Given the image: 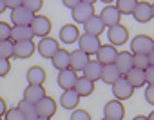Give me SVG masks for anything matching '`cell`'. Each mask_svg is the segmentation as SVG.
Returning a JSON list of instances; mask_svg holds the SVG:
<instances>
[{
    "label": "cell",
    "instance_id": "6da1fadb",
    "mask_svg": "<svg viewBox=\"0 0 154 120\" xmlns=\"http://www.w3.org/2000/svg\"><path fill=\"white\" fill-rule=\"evenodd\" d=\"M131 49L132 55H149L154 49V38L147 35H136L131 42Z\"/></svg>",
    "mask_w": 154,
    "mask_h": 120
},
{
    "label": "cell",
    "instance_id": "7a4b0ae2",
    "mask_svg": "<svg viewBox=\"0 0 154 120\" xmlns=\"http://www.w3.org/2000/svg\"><path fill=\"white\" fill-rule=\"evenodd\" d=\"M78 47H80L82 51H85L87 55H96L98 49L102 47L100 36L91 35V33H84V35H80V38H78Z\"/></svg>",
    "mask_w": 154,
    "mask_h": 120
},
{
    "label": "cell",
    "instance_id": "3957f363",
    "mask_svg": "<svg viewBox=\"0 0 154 120\" xmlns=\"http://www.w3.org/2000/svg\"><path fill=\"white\" fill-rule=\"evenodd\" d=\"M71 15H72V20L76 24H85L94 15V6L93 4H87V2H80L78 6H74L71 9Z\"/></svg>",
    "mask_w": 154,
    "mask_h": 120
},
{
    "label": "cell",
    "instance_id": "277c9868",
    "mask_svg": "<svg viewBox=\"0 0 154 120\" xmlns=\"http://www.w3.org/2000/svg\"><path fill=\"white\" fill-rule=\"evenodd\" d=\"M107 36H109V42L112 46H122L129 40V29L122 24H116V26H111L107 27Z\"/></svg>",
    "mask_w": 154,
    "mask_h": 120
},
{
    "label": "cell",
    "instance_id": "5b68a950",
    "mask_svg": "<svg viewBox=\"0 0 154 120\" xmlns=\"http://www.w3.org/2000/svg\"><path fill=\"white\" fill-rule=\"evenodd\" d=\"M58 49H60V44H58L54 38H51V36H42L40 42L36 44V51H38L44 58H53Z\"/></svg>",
    "mask_w": 154,
    "mask_h": 120
},
{
    "label": "cell",
    "instance_id": "8992f818",
    "mask_svg": "<svg viewBox=\"0 0 154 120\" xmlns=\"http://www.w3.org/2000/svg\"><path fill=\"white\" fill-rule=\"evenodd\" d=\"M132 93H134V87L127 82L125 77H120V78L112 84V95H114L118 100H122V102L127 100V98H131Z\"/></svg>",
    "mask_w": 154,
    "mask_h": 120
},
{
    "label": "cell",
    "instance_id": "52a82bcc",
    "mask_svg": "<svg viewBox=\"0 0 154 120\" xmlns=\"http://www.w3.org/2000/svg\"><path fill=\"white\" fill-rule=\"evenodd\" d=\"M33 18H35V13L29 11L24 6H18V8L11 9V20H13L15 26H31Z\"/></svg>",
    "mask_w": 154,
    "mask_h": 120
},
{
    "label": "cell",
    "instance_id": "ba28073f",
    "mask_svg": "<svg viewBox=\"0 0 154 120\" xmlns=\"http://www.w3.org/2000/svg\"><path fill=\"white\" fill-rule=\"evenodd\" d=\"M103 116L111 118V120H123L125 116V107L122 104V100L114 98V100H109L103 107Z\"/></svg>",
    "mask_w": 154,
    "mask_h": 120
},
{
    "label": "cell",
    "instance_id": "9c48e42d",
    "mask_svg": "<svg viewBox=\"0 0 154 120\" xmlns=\"http://www.w3.org/2000/svg\"><path fill=\"white\" fill-rule=\"evenodd\" d=\"M116 56H118V51H116V46H112V44H102V47L96 53V60L102 66L114 64Z\"/></svg>",
    "mask_w": 154,
    "mask_h": 120
},
{
    "label": "cell",
    "instance_id": "30bf717a",
    "mask_svg": "<svg viewBox=\"0 0 154 120\" xmlns=\"http://www.w3.org/2000/svg\"><path fill=\"white\" fill-rule=\"evenodd\" d=\"M31 29H33V33L36 35V36H47L49 33H51V20L47 18V17H44V15H36L35 18H33V22H31Z\"/></svg>",
    "mask_w": 154,
    "mask_h": 120
},
{
    "label": "cell",
    "instance_id": "8fae6325",
    "mask_svg": "<svg viewBox=\"0 0 154 120\" xmlns=\"http://www.w3.org/2000/svg\"><path fill=\"white\" fill-rule=\"evenodd\" d=\"M89 60H91V55H87L85 51H82L80 47L78 49H74L72 53H71V69L72 71H76V73H78V71H82L87 64H89Z\"/></svg>",
    "mask_w": 154,
    "mask_h": 120
},
{
    "label": "cell",
    "instance_id": "7c38bea8",
    "mask_svg": "<svg viewBox=\"0 0 154 120\" xmlns=\"http://www.w3.org/2000/svg\"><path fill=\"white\" fill-rule=\"evenodd\" d=\"M120 17H122V13L118 11V8L116 6H111V4H107L102 9V13H100V18L103 20L105 27H111V26L120 24Z\"/></svg>",
    "mask_w": 154,
    "mask_h": 120
},
{
    "label": "cell",
    "instance_id": "4fadbf2b",
    "mask_svg": "<svg viewBox=\"0 0 154 120\" xmlns=\"http://www.w3.org/2000/svg\"><path fill=\"white\" fill-rule=\"evenodd\" d=\"M80 95L76 93V89H63L62 91V96H60V104L63 109H76L78 107V102H80Z\"/></svg>",
    "mask_w": 154,
    "mask_h": 120
},
{
    "label": "cell",
    "instance_id": "5bb4252c",
    "mask_svg": "<svg viewBox=\"0 0 154 120\" xmlns=\"http://www.w3.org/2000/svg\"><path fill=\"white\" fill-rule=\"evenodd\" d=\"M76 78H78L76 71H72L71 68H67V69H63V71H58L56 82H58V86H60L62 89H72L74 84H76Z\"/></svg>",
    "mask_w": 154,
    "mask_h": 120
},
{
    "label": "cell",
    "instance_id": "9a60e30c",
    "mask_svg": "<svg viewBox=\"0 0 154 120\" xmlns=\"http://www.w3.org/2000/svg\"><path fill=\"white\" fill-rule=\"evenodd\" d=\"M35 53V42L33 40H20V42H15V58H20V60H26L29 58L31 55Z\"/></svg>",
    "mask_w": 154,
    "mask_h": 120
},
{
    "label": "cell",
    "instance_id": "2e32d148",
    "mask_svg": "<svg viewBox=\"0 0 154 120\" xmlns=\"http://www.w3.org/2000/svg\"><path fill=\"white\" fill-rule=\"evenodd\" d=\"M36 111H38V116H53L54 113H56V102H54V98H51V96H44L42 100H38L36 102Z\"/></svg>",
    "mask_w": 154,
    "mask_h": 120
},
{
    "label": "cell",
    "instance_id": "e0dca14e",
    "mask_svg": "<svg viewBox=\"0 0 154 120\" xmlns=\"http://www.w3.org/2000/svg\"><path fill=\"white\" fill-rule=\"evenodd\" d=\"M78 38H80V29L76 27L74 24L62 26V29H60V40L63 44H74V42H78Z\"/></svg>",
    "mask_w": 154,
    "mask_h": 120
},
{
    "label": "cell",
    "instance_id": "ac0fdd59",
    "mask_svg": "<svg viewBox=\"0 0 154 120\" xmlns=\"http://www.w3.org/2000/svg\"><path fill=\"white\" fill-rule=\"evenodd\" d=\"M132 17L136 18V22L140 24H145L152 18V9H150V4L149 2H138L134 11H132Z\"/></svg>",
    "mask_w": 154,
    "mask_h": 120
},
{
    "label": "cell",
    "instance_id": "d6986e66",
    "mask_svg": "<svg viewBox=\"0 0 154 120\" xmlns=\"http://www.w3.org/2000/svg\"><path fill=\"white\" fill-rule=\"evenodd\" d=\"M51 62H53L54 69H58V71H63V69H67V68L71 66V53L60 47V49L54 53V56L51 58Z\"/></svg>",
    "mask_w": 154,
    "mask_h": 120
},
{
    "label": "cell",
    "instance_id": "ffe728a7",
    "mask_svg": "<svg viewBox=\"0 0 154 120\" xmlns=\"http://www.w3.org/2000/svg\"><path fill=\"white\" fill-rule=\"evenodd\" d=\"M114 66L118 68V71L122 73V77L127 73V71H131L134 66H132V53H129V51H122V53H118V56H116V60H114Z\"/></svg>",
    "mask_w": 154,
    "mask_h": 120
},
{
    "label": "cell",
    "instance_id": "44dd1931",
    "mask_svg": "<svg viewBox=\"0 0 154 120\" xmlns=\"http://www.w3.org/2000/svg\"><path fill=\"white\" fill-rule=\"evenodd\" d=\"M123 77L127 78V82H129L134 89H136V87H143V86L147 84V80H145V69L132 68V69H131V71H127Z\"/></svg>",
    "mask_w": 154,
    "mask_h": 120
},
{
    "label": "cell",
    "instance_id": "7402d4cb",
    "mask_svg": "<svg viewBox=\"0 0 154 120\" xmlns=\"http://www.w3.org/2000/svg\"><path fill=\"white\" fill-rule=\"evenodd\" d=\"M102 64L98 62V60H89V64L82 69V73H84V77L85 78H89V80H93V82H96V80H102Z\"/></svg>",
    "mask_w": 154,
    "mask_h": 120
},
{
    "label": "cell",
    "instance_id": "603a6c76",
    "mask_svg": "<svg viewBox=\"0 0 154 120\" xmlns=\"http://www.w3.org/2000/svg\"><path fill=\"white\" fill-rule=\"evenodd\" d=\"M44 96H45V87L40 86V84H29L26 87V91H24V98L29 100V102H33V104H36Z\"/></svg>",
    "mask_w": 154,
    "mask_h": 120
},
{
    "label": "cell",
    "instance_id": "cb8c5ba5",
    "mask_svg": "<svg viewBox=\"0 0 154 120\" xmlns=\"http://www.w3.org/2000/svg\"><path fill=\"white\" fill-rule=\"evenodd\" d=\"M84 29H85V33H91V35L100 36V35L105 31V24H103V20H102L100 17L93 15V17H91V18L84 24Z\"/></svg>",
    "mask_w": 154,
    "mask_h": 120
},
{
    "label": "cell",
    "instance_id": "d4e9b609",
    "mask_svg": "<svg viewBox=\"0 0 154 120\" xmlns=\"http://www.w3.org/2000/svg\"><path fill=\"white\" fill-rule=\"evenodd\" d=\"M74 89H76V93H78L80 96H89V95H93V91H94V82L89 80V78H85V77L82 75V77L76 78Z\"/></svg>",
    "mask_w": 154,
    "mask_h": 120
},
{
    "label": "cell",
    "instance_id": "484cf974",
    "mask_svg": "<svg viewBox=\"0 0 154 120\" xmlns=\"http://www.w3.org/2000/svg\"><path fill=\"white\" fill-rule=\"evenodd\" d=\"M35 33L31 29V26H15L11 29V40L13 42H20V40H33Z\"/></svg>",
    "mask_w": 154,
    "mask_h": 120
},
{
    "label": "cell",
    "instance_id": "4316f807",
    "mask_svg": "<svg viewBox=\"0 0 154 120\" xmlns=\"http://www.w3.org/2000/svg\"><path fill=\"white\" fill-rule=\"evenodd\" d=\"M120 77H122V73L118 71V68H116L114 64H107V66L102 68V80H103L105 84H111V86H112Z\"/></svg>",
    "mask_w": 154,
    "mask_h": 120
},
{
    "label": "cell",
    "instance_id": "83f0119b",
    "mask_svg": "<svg viewBox=\"0 0 154 120\" xmlns=\"http://www.w3.org/2000/svg\"><path fill=\"white\" fill-rule=\"evenodd\" d=\"M27 82L29 84H40V86H44V82H45V71H44V68H40V66L29 68L27 69Z\"/></svg>",
    "mask_w": 154,
    "mask_h": 120
},
{
    "label": "cell",
    "instance_id": "f1b7e54d",
    "mask_svg": "<svg viewBox=\"0 0 154 120\" xmlns=\"http://www.w3.org/2000/svg\"><path fill=\"white\" fill-rule=\"evenodd\" d=\"M18 107H20V111L24 113L26 120H36V118H38L36 104H33V102H29V100H26V98H24V100L18 104Z\"/></svg>",
    "mask_w": 154,
    "mask_h": 120
},
{
    "label": "cell",
    "instance_id": "f546056e",
    "mask_svg": "<svg viewBox=\"0 0 154 120\" xmlns=\"http://www.w3.org/2000/svg\"><path fill=\"white\" fill-rule=\"evenodd\" d=\"M138 0H116V8L122 15H132Z\"/></svg>",
    "mask_w": 154,
    "mask_h": 120
},
{
    "label": "cell",
    "instance_id": "4dcf8cb0",
    "mask_svg": "<svg viewBox=\"0 0 154 120\" xmlns=\"http://www.w3.org/2000/svg\"><path fill=\"white\" fill-rule=\"evenodd\" d=\"M15 55V42L9 40H0V58H11Z\"/></svg>",
    "mask_w": 154,
    "mask_h": 120
},
{
    "label": "cell",
    "instance_id": "1f68e13d",
    "mask_svg": "<svg viewBox=\"0 0 154 120\" xmlns=\"http://www.w3.org/2000/svg\"><path fill=\"white\" fill-rule=\"evenodd\" d=\"M132 66L138 69H147L149 64V55H132Z\"/></svg>",
    "mask_w": 154,
    "mask_h": 120
},
{
    "label": "cell",
    "instance_id": "d6a6232c",
    "mask_svg": "<svg viewBox=\"0 0 154 120\" xmlns=\"http://www.w3.org/2000/svg\"><path fill=\"white\" fill-rule=\"evenodd\" d=\"M4 116H6V120H26V116H24V113L20 111L18 106H17V107H9V109L4 113Z\"/></svg>",
    "mask_w": 154,
    "mask_h": 120
},
{
    "label": "cell",
    "instance_id": "836d02e7",
    "mask_svg": "<svg viewBox=\"0 0 154 120\" xmlns=\"http://www.w3.org/2000/svg\"><path fill=\"white\" fill-rule=\"evenodd\" d=\"M22 6L27 8V9L33 11V13H38V11L42 9V6H44V0H24Z\"/></svg>",
    "mask_w": 154,
    "mask_h": 120
},
{
    "label": "cell",
    "instance_id": "e575fe53",
    "mask_svg": "<svg viewBox=\"0 0 154 120\" xmlns=\"http://www.w3.org/2000/svg\"><path fill=\"white\" fill-rule=\"evenodd\" d=\"M71 120H91V115L85 109H72Z\"/></svg>",
    "mask_w": 154,
    "mask_h": 120
},
{
    "label": "cell",
    "instance_id": "d590c367",
    "mask_svg": "<svg viewBox=\"0 0 154 120\" xmlns=\"http://www.w3.org/2000/svg\"><path fill=\"white\" fill-rule=\"evenodd\" d=\"M11 26L8 22H0V40H9L11 38Z\"/></svg>",
    "mask_w": 154,
    "mask_h": 120
},
{
    "label": "cell",
    "instance_id": "8d00e7d4",
    "mask_svg": "<svg viewBox=\"0 0 154 120\" xmlns=\"http://www.w3.org/2000/svg\"><path fill=\"white\" fill-rule=\"evenodd\" d=\"M11 71V64H9V58H0V78L6 77Z\"/></svg>",
    "mask_w": 154,
    "mask_h": 120
},
{
    "label": "cell",
    "instance_id": "74e56055",
    "mask_svg": "<svg viewBox=\"0 0 154 120\" xmlns=\"http://www.w3.org/2000/svg\"><path fill=\"white\" fill-rule=\"evenodd\" d=\"M145 100L150 106H154V86H149L147 84V87H145Z\"/></svg>",
    "mask_w": 154,
    "mask_h": 120
},
{
    "label": "cell",
    "instance_id": "f35d334b",
    "mask_svg": "<svg viewBox=\"0 0 154 120\" xmlns=\"http://www.w3.org/2000/svg\"><path fill=\"white\" fill-rule=\"evenodd\" d=\"M145 80L149 86H154V66H149L145 69Z\"/></svg>",
    "mask_w": 154,
    "mask_h": 120
},
{
    "label": "cell",
    "instance_id": "ab89813d",
    "mask_svg": "<svg viewBox=\"0 0 154 120\" xmlns=\"http://www.w3.org/2000/svg\"><path fill=\"white\" fill-rule=\"evenodd\" d=\"M22 2H24V0H6V6H8L9 9H15V8L22 6Z\"/></svg>",
    "mask_w": 154,
    "mask_h": 120
},
{
    "label": "cell",
    "instance_id": "60d3db41",
    "mask_svg": "<svg viewBox=\"0 0 154 120\" xmlns=\"http://www.w3.org/2000/svg\"><path fill=\"white\" fill-rule=\"evenodd\" d=\"M62 2H63V6H65V8H69V9H72L74 6H78V4L82 2V0H62Z\"/></svg>",
    "mask_w": 154,
    "mask_h": 120
},
{
    "label": "cell",
    "instance_id": "b9f144b4",
    "mask_svg": "<svg viewBox=\"0 0 154 120\" xmlns=\"http://www.w3.org/2000/svg\"><path fill=\"white\" fill-rule=\"evenodd\" d=\"M8 111V107H6V100L0 96V116H4V113Z\"/></svg>",
    "mask_w": 154,
    "mask_h": 120
},
{
    "label": "cell",
    "instance_id": "7bdbcfd3",
    "mask_svg": "<svg viewBox=\"0 0 154 120\" xmlns=\"http://www.w3.org/2000/svg\"><path fill=\"white\" fill-rule=\"evenodd\" d=\"M6 8H8V6H6V0H0V15L6 11Z\"/></svg>",
    "mask_w": 154,
    "mask_h": 120
},
{
    "label": "cell",
    "instance_id": "ee69618b",
    "mask_svg": "<svg viewBox=\"0 0 154 120\" xmlns=\"http://www.w3.org/2000/svg\"><path fill=\"white\" fill-rule=\"evenodd\" d=\"M149 64H150V66H154V49L149 53Z\"/></svg>",
    "mask_w": 154,
    "mask_h": 120
},
{
    "label": "cell",
    "instance_id": "f6af8a7d",
    "mask_svg": "<svg viewBox=\"0 0 154 120\" xmlns=\"http://www.w3.org/2000/svg\"><path fill=\"white\" fill-rule=\"evenodd\" d=\"M132 120H149V118H147V116H143V115H138V116H134Z\"/></svg>",
    "mask_w": 154,
    "mask_h": 120
},
{
    "label": "cell",
    "instance_id": "bcb514c9",
    "mask_svg": "<svg viewBox=\"0 0 154 120\" xmlns=\"http://www.w3.org/2000/svg\"><path fill=\"white\" fill-rule=\"evenodd\" d=\"M82 2H87V4H93L94 6V2H98V0H82Z\"/></svg>",
    "mask_w": 154,
    "mask_h": 120
},
{
    "label": "cell",
    "instance_id": "7dc6e473",
    "mask_svg": "<svg viewBox=\"0 0 154 120\" xmlns=\"http://www.w3.org/2000/svg\"><path fill=\"white\" fill-rule=\"evenodd\" d=\"M36 120H51V118H49V116H38Z\"/></svg>",
    "mask_w": 154,
    "mask_h": 120
},
{
    "label": "cell",
    "instance_id": "c3c4849f",
    "mask_svg": "<svg viewBox=\"0 0 154 120\" xmlns=\"http://www.w3.org/2000/svg\"><path fill=\"white\" fill-rule=\"evenodd\" d=\"M102 2H103V4L107 6V4H111V2H114V0H102Z\"/></svg>",
    "mask_w": 154,
    "mask_h": 120
},
{
    "label": "cell",
    "instance_id": "681fc988",
    "mask_svg": "<svg viewBox=\"0 0 154 120\" xmlns=\"http://www.w3.org/2000/svg\"><path fill=\"white\" fill-rule=\"evenodd\" d=\"M147 118H149V120H154V111H152V113H150V115H149Z\"/></svg>",
    "mask_w": 154,
    "mask_h": 120
},
{
    "label": "cell",
    "instance_id": "f907efd6",
    "mask_svg": "<svg viewBox=\"0 0 154 120\" xmlns=\"http://www.w3.org/2000/svg\"><path fill=\"white\" fill-rule=\"evenodd\" d=\"M150 9H152V18H154V4H150Z\"/></svg>",
    "mask_w": 154,
    "mask_h": 120
},
{
    "label": "cell",
    "instance_id": "816d5d0a",
    "mask_svg": "<svg viewBox=\"0 0 154 120\" xmlns=\"http://www.w3.org/2000/svg\"><path fill=\"white\" fill-rule=\"evenodd\" d=\"M102 120H111V118H107V116H103V118H102Z\"/></svg>",
    "mask_w": 154,
    "mask_h": 120
},
{
    "label": "cell",
    "instance_id": "f5cc1de1",
    "mask_svg": "<svg viewBox=\"0 0 154 120\" xmlns=\"http://www.w3.org/2000/svg\"><path fill=\"white\" fill-rule=\"evenodd\" d=\"M0 120H4V118H2V116H0Z\"/></svg>",
    "mask_w": 154,
    "mask_h": 120
}]
</instances>
